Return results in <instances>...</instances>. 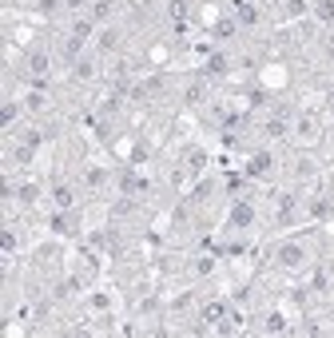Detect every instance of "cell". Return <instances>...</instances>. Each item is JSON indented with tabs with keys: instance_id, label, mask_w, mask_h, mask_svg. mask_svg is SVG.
<instances>
[{
	"instance_id": "6da1fadb",
	"label": "cell",
	"mask_w": 334,
	"mask_h": 338,
	"mask_svg": "<svg viewBox=\"0 0 334 338\" xmlns=\"http://www.w3.org/2000/svg\"><path fill=\"white\" fill-rule=\"evenodd\" d=\"M239 20H243V24H255V20H259V12H255L251 4H239Z\"/></svg>"
},
{
	"instance_id": "7a4b0ae2",
	"label": "cell",
	"mask_w": 334,
	"mask_h": 338,
	"mask_svg": "<svg viewBox=\"0 0 334 338\" xmlns=\"http://www.w3.org/2000/svg\"><path fill=\"white\" fill-rule=\"evenodd\" d=\"M235 223H239V227H243V223H251V207H247V203H239V207H235Z\"/></svg>"
},
{
	"instance_id": "3957f363",
	"label": "cell",
	"mask_w": 334,
	"mask_h": 338,
	"mask_svg": "<svg viewBox=\"0 0 334 338\" xmlns=\"http://www.w3.org/2000/svg\"><path fill=\"white\" fill-rule=\"evenodd\" d=\"M298 259H302V251H298V247H287V251H283V263H287V267H294Z\"/></svg>"
},
{
	"instance_id": "277c9868",
	"label": "cell",
	"mask_w": 334,
	"mask_h": 338,
	"mask_svg": "<svg viewBox=\"0 0 334 338\" xmlns=\"http://www.w3.org/2000/svg\"><path fill=\"white\" fill-rule=\"evenodd\" d=\"M32 72H48V56H44V52L32 56Z\"/></svg>"
},
{
	"instance_id": "5b68a950",
	"label": "cell",
	"mask_w": 334,
	"mask_h": 338,
	"mask_svg": "<svg viewBox=\"0 0 334 338\" xmlns=\"http://www.w3.org/2000/svg\"><path fill=\"white\" fill-rule=\"evenodd\" d=\"M207 68L219 76V72H227V60H223V56H211V64H207Z\"/></svg>"
},
{
	"instance_id": "8992f818",
	"label": "cell",
	"mask_w": 334,
	"mask_h": 338,
	"mask_svg": "<svg viewBox=\"0 0 334 338\" xmlns=\"http://www.w3.org/2000/svg\"><path fill=\"white\" fill-rule=\"evenodd\" d=\"M56 203L68 207V203H72V191H68V187H56Z\"/></svg>"
},
{
	"instance_id": "52a82bcc",
	"label": "cell",
	"mask_w": 334,
	"mask_h": 338,
	"mask_svg": "<svg viewBox=\"0 0 334 338\" xmlns=\"http://www.w3.org/2000/svg\"><path fill=\"white\" fill-rule=\"evenodd\" d=\"M318 16H322V20H330V16H334V4H330V0H322V8H318Z\"/></svg>"
},
{
	"instance_id": "ba28073f",
	"label": "cell",
	"mask_w": 334,
	"mask_h": 338,
	"mask_svg": "<svg viewBox=\"0 0 334 338\" xmlns=\"http://www.w3.org/2000/svg\"><path fill=\"white\" fill-rule=\"evenodd\" d=\"M68 4H84V0H68Z\"/></svg>"
}]
</instances>
